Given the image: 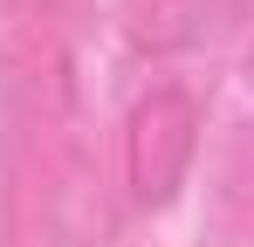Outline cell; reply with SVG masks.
Instances as JSON below:
<instances>
[{"label":"cell","mask_w":254,"mask_h":247,"mask_svg":"<svg viewBox=\"0 0 254 247\" xmlns=\"http://www.w3.org/2000/svg\"><path fill=\"white\" fill-rule=\"evenodd\" d=\"M192 151H199V103L192 89L179 82H151L124 117V185L130 206L158 213V206L179 199L186 172H192Z\"/></svg>","instance_id":"1"},{"label":"cell","mask_w":254,"mask_h":247,"mask_svg":"<svg viewBox=\"0 0 254 247\" xmlns=\"http://www.w3.org/2000/svg\"><path fill=\"white\" fill-rule=\"evenodd\" d=\"M213 28V0H124V41L137 55H179Z\"/></svg>","instance_id":"2"}]
</instances>
